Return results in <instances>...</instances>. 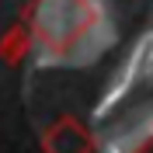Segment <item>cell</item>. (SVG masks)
Instances as JSON below:
<instances>
[]
</instances>
